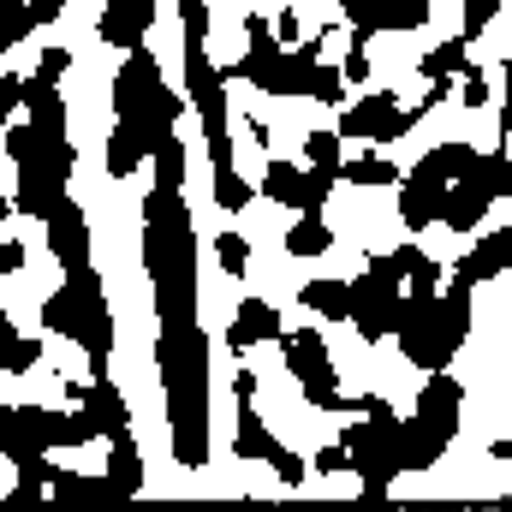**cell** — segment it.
<instances>
[{
	"label": "cell",
	"instance_id": "cell-1",
	"mask_svg": "<svg viewBox=\"0 0 512 512\" xmlns=\"http://www.w3.org/2000/svg\"><path fill=\"white\" fill-rule=\"evenodd\" d=\"M143 268L155 286V322H197V227L185 209V179L155 173V191L143 197Z\"/></svg>",
	"mask_w": 512,
	"mask_h": 512
},
{
	"label": "cell",
	"instance_id": "cell-2",
	"mask_svg": "<svg viewBox=\"0 0 512 512\" xmlns=\"http://www.w3.org/2000/svg\"><path fill=\"white\" fill-rule=\"evenodd\" d=\"M185 96L161 78V60L149 48H126V66L114 78V131H108V173L131 179L143 155H155L161 143L179 137Z\"/></svg>",
	"mask_w": 512,
	"mask_h": 512
},
{
	"label": "cell",
	"instance_id": "cell-3",
	"mask_svg": "<svg viewBox=\"0 0 512 512\" xmlns=\"http://www.w3.org/2000/svg\"><path fill=\"white\" fill-rule=\"evenodd\" d=\"M155 364H161V393H167L173 459L185 471H197V465H209V334L197 322L161 328Z\"/></svg>",
	"mask_w": 512,
	"mask_h": 512
},
{
	"label": "cell",
	"instance_id": "cell-4",
	"mask_svg": "<svg viewBox=\"0 0 512 512\" xmlns=\"http://www.w3.org/2000/svg\"><path fill=\"white\" fill-rule=\"evenodd\" d=\"M42 328L84 346L90 358V376H108V352H114V310H108V292H102V274L84 262V268H66L60 292L42 298Z\"/></svg>",
	"mask_w": 512,
	"mask_h": 512
},
{
	"label": "cell",
	"instance_id": "cell-5",
	"mask_svg": "<svg viewBox=\"0 0 512 512\" xmlns=\"http://www.w3.org/2000/svg\"><path fill=\"white\" fill-rule=\"evenodd\" d=\"M465 334H471V286H465L459 274L447 280V292H435V298H423V304L405 298V322L393 328L405 364H417L423 376H429V370H447V364L459 358Z\"/></svg>",
	"mask_w": 512,
	"mask_h": 512
},
{
	"label": "cell",
	"instance_id": "cell-6",
	"mask_svg": "<svg viewBox=\"0 0 512 512\" xmlns=\"http://www.w3.org/2000/svg\"><path fill=\"white\" fill-rule=\"evenodd\" d=\"M459 411H465L459 376L429 370L411 417H399V471H435L447 459V447L459 441Z\"/></svg>",
	"mask_w": 512,
	"mask_h": 512
},
{
	"label": "cell",
	"instance_id": "cell-7",
	"mask_svg": "<svg viewBox=\"0 0 512 512\" xmlns=\"http://www.w3.org/2000/svg\"><path fill=\"white\" fill-rule=\"evenodd\" d=\"M352 411H364L352 429H346V471H358V483H364V495L370 501H382L387 489H393V477H405L399 471V411L387 405L382 393H364V399H346Z\"/></svg>",
	"mask_w": 512,
	"mask_h": 512
},
{
	"label": "cell",
	"instance_id": "cell-8",
	"mask_svg": "<svg viewBox=\"0 0 512 512\" xmlns=\"http://www.w3.org/2000/svg\"><path fill=\"white\" fill-rule=\"evenodd\" d=\"M471 161H477V149H471V143H441V149H429L405 179H393V185H399V221H405L411 233L435 227V221H441L447 179H453L459 167H471Z\"/></svg>",
	"mask_w": 512,
	"mask_h": 512
},
{
	"label": "cell",
	"instance_id": "cell-9",
	"mask_svg": "<svg viewBox=\"0 0 512 512\" xmlns=\"http://www.w3.org/2000/svg\"><path fill=\"white\" fill-rule=\"evenodd\" d=\"M280 358H286V376L304 387V399L316 411H346L340 376H334V352H328V340L316 328H292V334L280 328Z\"/></svg>",
	"mask_w": 512,
	"mask_h": 512
},
{
	"label": "cell",
	"instance_id": "cell-10",
	"mask_svg": "<svg viewBox=\"0 0 512 512\" xmlns=\"http://www.w3.org/2000/svg\"><path fill=\"white\" fill-rule=\"evenodd\" d=\"M262 90H268V96H316V102H340V96H346V78H340V66H322V30H316V36L292 42V54L280 48V60H274V72H268Z\"/></svg>",
	"mask_w": 512,
	"mask_h": 512
},
{
	"label": "cell",
	"instance_id": "cell-11",
	"mask_svg": "<svg viewBox=\"0 0 512 512\" xmlns=\"http://www.w3.org/2000/svg\"><path fill=\"white\" fill-rule=\"evenodd\" d=\"M72 167H78L72 137H66V143H54V149H42V155H30V161H18V209H24L30 221H42V215L66 197Z\"/></svg>",
	"mask_w": 512,
	"mask_h": 512
},
{
	"label": "cell",
	"instance_id": "cell-12",
	"mask_svg": "<svg viewBox=\"0 0 512 512\" xmlns=\"http://www.w3.org/2000/svg\"><path fill=\"white\" fill-rule=\"evenodd\" d=\"M346 292H352V310H346V322H352L364 340H387V334L405 322V292L387 280L382 268H364L358 280H346Z\"/></svg>",
	"mask_w": 512,
	"mask_h": 512
},
{
	"label": "cell",
	"instance_id": "cell-13",
	"mask_svg": "<svg viewBox=\"0 0 512 512\" xmlns=\"http://www.w3.org/2000/svg\"><path fill=\"white\" fill-rule=\"evenodd\" d=\"M429 108H399V96L393 90H370L364 102H352L346 114H340V137H358V143H399L405 131H417Z\"/></svg>",
	"mask_w": 512,
	"mask_h": 512
},
{
	"label": "cell",
	"instance_id": "cell-14",
	"mask_svg": "<svg viewBox=\"0 0 512 512\" xmlns=\"http://www.w3.org/2000/svg\"><path fill=\"white\" fill-rule=\"evenodd\" d=\"M233 453L239 459H251V465H274V477L280 483H304V459L292 453V447H280L274 435H268V423H262V411H256V399H239V429H233Z\"/></svg>",
	"mask_w": 512,
	"mask_h": 512
},
{
	"label": "cell",
	"instance_id": "cell-15",
	"mask_svg": "<svg viewBox=\"0 0 512 512\" xmlns=\"http://www.w3.org/2000/svg\"><path fill=\"white\" fill-rule=\"evenodd\" d=\"M185 102L197 108L203 131H227V72L203 54V42H185Z\"/></svg>",
	"mask_w": 512,
	"mask_h": 512
},
{
	"label": "cell",
	"instance_id": "cell-16",
	"mask_svg": "<svg viewBox=\"0 0 512 512\" xmlns=\"http://www.w3.org/2000/svg\"><path fill=\"white\" fill-rule=\"evenodd\" d=\"M340 18L352 24V42H370L376 30H423L429 0H340Z\"/></svg>",
	"mask_w": 512,
	"mask_h": 512
},
{
	"label": "cell",
	"instance_id": "cell-17",
	"mask_svg": "<svg viewBox=\"0 0 512 512\" xmlns=\"http://www.w3.org/2000/svg\"><path fill=\"white\" fill-rule=\"evenodd\" d=\"M72 405L96 423L102 441H131V411H126V393L108 382V376H90V382H66Z\"/></svg>",
	"mask_w": 512,
	"mask_h": 512
},
{
	"label": "cell",
	"instance_id": "cell-18",
	"mask_svg": "<svg viewBox=\"0 0 512 512\" xmlns=\"http://www.w3.org/2000/svg\"><path fill=\"white\" fill-rule=\"evenodd\" d=\"M42 221H48V251L60 256V268H84L90 262V221H84V209L72 197H60Z\"/></svg>",
	"mask_w": 512,
	"mask_h": 512
},
{
	"label": "cell",
	"instance_id": "cell-19",
	"mask_svg": "<svg viewBox=\"0 0 512 512\" xmlns=\"http://www.w3.org/2000/svg\"><path fill=\"white\" fill-rule=\"evenodd\" d=\"M96 30L108 48H143V36L155 30V0H108Z\"/></svg>",
	"mask_w": 512,
	"mask_h": 512
},
{
	"label": "cell",
	"instance_id": "cell-20",
	"mask_svg": "<svg viewBox=\"0 0 512 512\" xmlns=\"http://www.w3.org/2000/svg\"><path fill=\"white\" fill-rule=\"evenodd\" d=\"M268 340H280V310H274L268 298H245V304L233 310L227 346H233V352H251V346H268Z\"/></svg>",
	"mask_w": 512,
	"mask_h": 512
},
{
	"label": "cell",
	"instance_id": "cell-21",
	"mask_svg": "<svg viewBox=\"0 0 512 512\" xmlns=\"http://www.w3.org/2000/svg\"><path fill=\"white\" fill-rule=\"evenodd\" d=\"M245 30H251V48H245V60L239 66H221L227 78H245V84H268V72H274V60H280V36L268 30V18H245Z\"/></svg>",
	"mask_w": 512,
	"mask_h": 512
},
{
	"label": "cell",
	"instance_id": "cell-22",
	"mask_svg": "<svg viewBox=\"0 0 512 512\" xmlns=\"http://www.w3.org/2000/svg\"><path fill=\"white\" fill-rule=\"evenodd\" d=\"M465 66H471V42H465V36H453V42L429 48V54H423V66H417V72L429 78V102H423V108H435V102L453 90V78H459Z\"/></svg>",
	"mask_w": 512,
	"mask_h": 512
},
{
	"label": "cell",
	"instance_id": "cell-23",
	"mask_svg": "<svg viewBox=\"0 0 512 512\" xmlns=\"http://www.w3.org/2000/svg\"><path fill=\"white\" fill-rule=\"evenodd\" d=\"M507 262H512V227H495V233H489V239H483L477 251L465 256V262H459L453 274H459L465 286H483V280H495V274H501Z\"/></svg>",
	"mask_w": 512,
	"mask_h": 512
},
{
	"label": "cell",
	"instance_id": "cell-24",
	"mask_svg": "<svg viewBox=\"0 0 512 512\" xmlns=\"http://www.w3.org/2000/svg\"><path fill=\"white\" fill-rule=\"evenodd\" d=\"M36 364H42V340L18 334V328L6 322V310H0V376H24V370H36Z\"/></svg>",
	"mask_w": 512,
	"mask_h": 512
},
{
	"label": "cell",
	"instance_id": "cell-25",
	"mask_svg": "<svg viewBox=\"0 0 512 512\" xmlns=\"http://www.w3.org/2000/svg\"><path fill=\"white\" fill-rule=\"evenodd\" d=\"M298 298H304V310H316L322 322H346V310H352V292H346V280H310Z\"/></svg>",
	"mask_w": 512,
	"mask_h": 512
},
{
	"label": "cell",
	"instance_id": "cell-26",
	"mask_svg": "<svg viewBox=\"0 0 512 512\" xmlns=\"http://www.w3.org/2000/svg\"><path fill=\"white\" fill-rule=\"evenodd\" d=\"M108 489H143V459H137V441H108V471H102Z\"/></svg>",
	"mask_w": 512,
	"mask_h": 512
},
{
	"label": "cell",
	"instance_id": "cell-27",
	"mask_svg": "<svg viewBox=\"0 0 512 512\" xmlns=\"http://www.w3.org/2000/svg\"><path fill=\"white\" fill-rule=\"evenodd\" d=\"M328 245H334V233H328L322 215H298V221L286 227V251L292 256H328Z\"/></svg>",
	"mask_w": 512,
	"mask_h": 512
},
{
	"label": "cell",
	"instance_id": "cell-28",
	"mask_svg": "<svg viewBox=\"0 0 512 512\" xmlns=\"http://www.w3.org/2000/svg\"><path fill=\"white\" fill-rule=\"evenodd\" d=\"M298 185H304V167H292V161H268V173H262V197H268V203L298 209Z\"/></svg>",
	"mask_w": 512,
	"mask_h": 512
},
{
	"label": "cell",
	"instance_id": "cell-29",
	"mask_svg": "<svg viewBox=\"0 0 512 512\" xmlns=\"http://www.w3.org/2000/svg\"><path fill=\"white\" fill-rule=\"evenodd\" d=\"M340 179H352V185H370V191H382L399 179V167L387 161V155H358V161H340Z\"/></svg>",
	"mask_w": 512,
	"mask_h": 512
},
{
	"label": "cell",
	"instance_id": "cell-30",
	"mask_svg": "<svg viewBox=\"0 0 512 512\" xmlns=\"http://www.w3.org/2000/svg\"><path fill=\"white\" fill-rule=\"evenodd\" d=\"M304 161H310V173L340 179V131H310L304 137Z\"/></svg>",
	"mask_w": 512,
	"mask_h": 512
},
{
	"label": "cell",
	"instance_id": "cell-31",
	"mask_svg": "<svg viewBox=\"0 0 512 512\" xmlns=\"http://www.w3.org/2000/svg\"><path fill=\"white\" fill-rule=\"evenodd\" d=\"M30 30H36V18H30V0H0V54H6V48H18Z\"/></svg>",
	"mask_w": 512,
	"mask_h": 512
},
{
	"label": "cell",
	"instance_id": "cell-32",
	"mask_svg": "<svg viewBox=\"0 0 512 512\" xmlns=\"http://www.w3.org/2000/svg\"><path fill=\"white\" fill-rule=\"evenodd\" d=\"M215 262H221V274H251V245L239 239V233H215Z\"/></svg>",
	"mask_w": 512,
	"mask_h": 512
},
{
	"label": "cell",
	"instance_id": "cell-33",
	"mask_svg": "<svg viewBox=\"0 0 512 512\" xmlns=\"http://www.w3.org/2000/svg\"><path fill=\"white\" fill-rule=\"evenodd\" d=\"M501 12H507V0H465V30H459V36H465V42H477Z\"/></svg>",
	"mask_w": 512,
	"mask_h": 512
},
{
	"label": "cell",
	"instance_id": "cell-34",
	"mask_svg": "<svg viewBox=\"0 0 512 512\" xmlns=\"http://www.w3.org/2000/svg\"><path fill=\"white\" fill-rule=\"evenodd\" d=\"M215 203H221L227 215H239V209L251 203V185H245L239 173H215Z\"/></svg>",
	"mask_w": 512,
	"mask_h": 512
},
{
	"label": "cell",
	"instance_id": "cell-35",
	"mask_svg": "<svg viewBox=\"0 0 512 512\" xmlns=\"http://www.w3.org/2000/svg\"><path fill=\"white\" fill-rule=\"evenodd\" d=\"M24 108V72H0V120H12Z\"/></svg>",
	"mask_w": 512,
	"mask_h": 512
},
{
	"label": "cell",
	"instance_id": "cell-36",
	"mask_svg": "<svg viewBox=\"0 0 512 512\" xmlns=\"http://www.w3.org/2000/svg\"><path fill=\"white\" fill-rule=\"evenodd\" d=\"M66 66H72V54H66V48H48V54L36 60V78H48V84H60V72H66Z\"/></svg>",
	"mask_w": 512,
	"mask_h": 512
},
{
	"label": "cell",
	"instance_id": "cell-37",
	"mask_svg": "<svg viewBox=\"0 0 512 512\" xmlns=\"http://www.w3.org/2000/svg\"><path fill=\"white\" fill-rule=\"evenodd\" d=\"M340 78H346V84H364V78H370V54H364V42H352V54H346V66H340Z\"/></svg>",
	"mask_w": 512,
	"mask_h": 512
},
{
	"label": "cell",
	"instance_id": "cell-38",
	"mask_svg": "<svg viewBox=\"0 0 512 512\" xmlns=\"http://www.w3.org/2000/svg\"><path fill=\"white\" fill-rule=\"evenodd\" d=\"M465 108H489V78L477 66H465Z\"/></svg>",
	"mask_w": 512,
	"mask_h": 512
},
{
	"label": "cell",
	"instance_id": "cell-39",
	"mask_svg": "<svg viewBox=\"0 0 512 512\" xmlns=\"http://www.w3.org/2000/svg\"><path fill=\"white\" fill-rule=\"evenodd\" d=\"M274 36H280V48H292V42H304V30H298V12L286 6L280 18H274Z\"/></svg>",
	"mask_w": 512,
	"mask_h": 512
},
{
	"label": "cell",
	"instance_id": "cell-40",
	"mask_svg": "<svg viewBox=\"0 0 512 512\" xmlns=\"http://www.w3.org/2000/svg\"><path fill=\"white\" fill-rule=\"evenodd\" d=\"M316 471H322V477H328V471H346V447H340V441L322 447V453H316Z\"/></svg>",
	"mask_w": 512,
	"mask_h": 512
},
{
	"label": "cell",
	"instance_id": "cell-41",
	"mask_svg": "<svg viewBox=\"0 0 512 512\" xmlns=\"http://www.w3.org/2000/svg\"><path fill=\"white\" fill-rule=\"evenodd\" d=\"M60 12H66V0H30V18H36V30H42V24H54Z\"/></svg>",
	"mask_w": 512,
	"mask_h": 512
},
{
	"label": "cell",
	"instance_id": "cell-42",
	"mask_svg": "<svg viewBox=\"0 0 512 512\" xmlns=\"http://www.w3.org/2000/svg\"><path fill=\"white\" fill-rule=\"evenodd\" d=\"M18 268H24V245L0 239V274H18Z\"/></svg>",
	"mask_w": 512,
	"mask_h": 512
},
{
	"label": "cell",
	"instance_id": "cell-43",
	"mask_svg": "<svg viewBox=\"0 0 512 512\" xmlns=\"http://www.w3.org/2000/svg\"><path fill=\"white\" fill-rule=\"evenodd\" d=\"M233 393H239V399H256V376H251V370H239V376H233Z\"/></svg>",
	"mask_w": 512,
	"mask_h": 512
},
{
	"label": "cell",
	"instance_id": "cell-44",
	"mask_svg": "<svg viewBox=\"0 0 512 512\" xmlns=\"http://www.w3.org/2000/svg\"><path fill=\"white\" fill-rule=\"evenodd\" d=\"M6 215H12V203H6V197H0V221H6Z\"/></svg>",
	"mask_w": 512,
	"mask_h": 512
},
{
	"label": "cell",
	"instance_id": "cell-45",
	"mask_svg": "<svg viewBox=\"0 0 512 512\" xmlns=\"http://www.w3.org/2000/svg\"><path fill=\"white\" fill-rule=\"evenodd\" d=\"M0 131H6V120H0Z\"/></svg>",
	"mask_w": 512,
	"mask_h": 512
},
{
	"label": "cell",
	"instance_id": "cell-46",
	"mask_svg": "<svg viewBox=\"0 0 512 512\" xmlns=\"http://www.w3.org/2000/svg\"><path fill=\"white\" fill-rule=\"evenodd\" d=\"M0 411H6V405H0Z\"/></svg>",
	"mask_w": 512,
	"mask_h": 512
}]
</instances>
